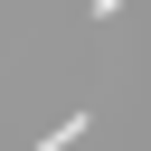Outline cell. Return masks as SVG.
Returning a JSON list of instances; mask_svg holds the SVG:
<instances>
[{
    "label": "cell",
    "instance_id": "1",
    "mask_svg": "<svg viewBox=\"0 0 151 151\" xmlns=\"http://www.w3.org/2000/svg\"><path fill=\"white\" fill-rule=\"evenodd\" d=\"M76 142H85V113H66V123H47V132H38V151H76Z\"/></svg>",
    "mask_w": 151,
    "mask_h": 151
},
{
    "label": "cell",
    "instance_id": "2",
    "mask_svg": "<svg viewBox=\"0 0 151 151\" xmlns=\"http://www.w3.org/2000/svg\"><path fill=\"white\" fill-rule=\"evenodd\" d=\"M94 9H123V0H94Z\"/></svg>",
    "mask_w": 151,
    "mask_h": 151
}]
</instances>
